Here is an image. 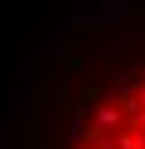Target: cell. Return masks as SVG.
Returning <instances> with one entry per match:
<instances>
[{
    "mask_svg": "<svg viewBox=\"0 0 145 149\" xmlns=\"http://www.w3.org/2000/svg\"><path fill=\"white\" fill-rule=\"evenodd\" d=\"M74 149H145V74L97 97L78 127Z\"/></svg>",
    "mask_w": 145,
    "mask_h": 149,
    "instance_id": "1",
    "label": "cell"
}]
</instances>
